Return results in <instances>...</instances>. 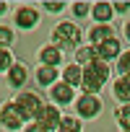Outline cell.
<instances>
[{
  "instance_id": "obj_17",
  "label": "cell",
  "mask_w": 130,
  "mask_h": 132,
  "mask_svg": "<svg viewBox=\"0 0 130 132\" xmlns=\"http://www.w3.org/2000/svg\"><path fill=\"white\" fill-rule=\"evenodd\" d=\"M94 60H96V47H91V44H86V42L73 52V62L81 65V68H86V65L94 62Z\"/></svg>"
},
{
  "instance_id": "obj_7",
  "label": "cell",
  "mask_w": 130,
  "mask_h": 132,
  "mask_svg": "<svg viewBox=\"0 0 130 132\" xmlns=\"http://www.w3.org/2000/svg\"><path fill=\"white\" fill-rule=\"evenodd\" d=\"M29 80H31V68H29L26 62L16 60V62L11 65V70L5 73V83H8L13 91H21V88H26Z\"/></svg>"
},
{
  "instance_id": "obj_6",
  "label": "cell",
  "mask_w": 130,
  "mask_h": 132,
  "mask_svg": "<svg viewBox=\"0 0 130 132\" xmlns=\"http://www.w3.org/2000/svg\"><path fill=\"white\" fill-rule=\"evenodd\" d=\"M24 124L26 122H24L18 106L13 104V98H8V101L0 104V129H5V132H21Z\"/></svg>"
},
{
  "instance_id": "obj_25",
  "label": "cell",
  "mask_w": 130,
  "mask_h": 132,
  "mask_svg": "<svg viewBox=\"0 0 130 132\" xmlns=\"http://www.w3.org/2000/svg\"><path fill=\"white\" fill-rule=\"evenodd\" d=\"M112 11H114V16H125V13L130 11V0H114V3H112Z\"/></svg>"
},
{
  "instance_id": "obj_9",
  "label": "cell",
  "mask_w": 130,
  "mask_h": 132,
  "mask_svg": "<svg viewBox=\"0 0 130 132\" xmlns=\"http://www.w3.org/2000/svg\"><path fill=\"white\" fill-rule=\"evenodd\" d=\"M62 57H65V52H62L60 47H55L52 42H47V44H42V47L37 49V62H39V65H47V68H60V65H62Z\"/></svg>"
},
{
  "instance_id": "obj_21",
  "label": "cell",
  "mask_w": 130,
  "mask_h": 132,
  "mask_svg": "<svg viewBox=\"0 0 130 132\" xmlns=\"http://www.w3.org/2000/svg\"><path fill=\"white\" fill-rule=\"evenodd\" d=\"M13 42H16V29L0 23V49H11Z\"/></svg>"
},
{
  "instance_id": "obj_2",
  "label": "cell",
  "mask_w": 130,
  "mask_h": 132,
  "mask_svg": "<svg viewBox=\"0 0 130 132\" xmlns=\"http://www.w3.org/2000/svg\"><path fill=\"white\" fill-rule=\"evenodd\" d=\"M49 42L55 47H60L62 52H68V49H78L83 44V29L76 23V21H57L52 34H49Z\"/></svg>"
},
{
  "instance_id": "obj_10",
  "label": "cell",
  "mask_w": 130,
  "mask_h": 132,
  "mask_svg": "<svg viewBox=\"0 0 130 132\" xmlns=\"http://www.w3.org/2000/svg\"><path fill=\"white\" fill-rule=\"evenodd\" d=\"M112 36H117V29L112 23H94L86 29V44H91V47H99Z\"/></svg>"
},
{
  "instance_id": "obj_13",
  "label": "cell",
  "mask_w": 130,
  "mask_h": 132,
  "mask_svg": "<svg viewBox=\"0 0 130 132\" xmlns=\"http://www.w3.org/2000/svg\"><path fill=\"white\" fill-rule=\"evenodd\" d=\"M60 80L62 83H68L70 88H81V80H83V68L76 62H68V65H62V70H60Z\"/></svg>"
},
{
  "instance_id": "obj_1",
  "label": "cell",
  "mask_w": 130,
  "mask_h": 132,
  "mask_svg": "<svg viewBox=\"0 0 130 132\" xmlns=\"http://www.w3.org/2000/svg\"><path fill=\"white\" fill-rule=\"evenodd\" d=\"M112 78V65L104 62V60H94L83 68V80H81V93H99Z\"/></svg>"
},
{
  "instance_id": "obj_26",
  "label": "cell",
  "mask_w": 130,
  "mask_h": 132,
  "mask_svg": "<svg viewBox=\"0 0 130 132\" xmlns=\"http://www.w3.org/2000/svg\"><path fill=\"white\" fill-rule=\"evenodd\" d=\"M21 132H49V129H44V127H42L39 122H26Z\"/></svg>"
},
{
  "instance_id": "obj_3",
  "label": "cell",
  "mask_w": 130,
  "mask_h": 132,
  "mask_svg": "<svg viewBox=\"0 0 130 132\" xmlns=\"http://www.w3.org/2000/svg\"><path fill=\"white\" fill-rule=\"evenodd\" d=\"M13 104L18 106V111H21L24 122H34V119L39 117L42 106H44L42 96H39L37 91H29V88H21V91H16V93H13Z\"/></svg>"
},
{
  "instance_id": "obj_18",
  "label": "cell",
  "mask_w": 130,
  "mask_h": 132,
  "mask_svg": "<svg viewBox=\"0 0 130 132\" xmlns=\"http://www.w3.org/2000/svg\"><path fill=\"white\" fill-rule=\"evenodd\" d=\"M55 132H83V119H78L76 114H62Z\"/></svg>"
},
{
  "instance_id": "obj_23",
  "label": "cell",
  "mask_w": 130,
  "mask_h": 132,
  "mask_svg": "<svg viewBox=\"0 0 130 132\" xmlns=\"http://www.w3.org/2000/svg\"><path fill=\"white\" fill-rule=\"evenodd\" d=\"M42 8H44V13L60 16L65 8H68V3H62V0H42Z\"/></svg>"
},
{
  "instance_id": "obj_8",
  "label": "cell",
  "mask_w": 130,
  "mask_h": 132,
  "mask_svg": "<svg viewBox=\"0 0 130 132\" xmlns=\"http://www.w3.org/2000/svg\"><path fill=\"white\" fill-rule=\"evenodd\" d=\"M76 96H78L76 88H70L68 83H62V80H57L55 86H49V104H55V106H60V109L73 106Z\"/></svg>"
},
{
  "instance_id": "obj_4",
  "label": "cell",
  "mask_w": 130,
  "mask_h": 132,
  "mask_svg": "<svg viewBox=\"0 0 130 132\" xmlns=\"http://www.w3.org/2000/svg\"><path fill=\"white\" fill-rule=\"evenodd\" d=\"M73 111H76L78 119H83V122H94V119L102 117L104 104H102L99 93H78L76 101H73Z\"/></svg>"
},
{
  "instance_id": "obj_22",
  "label": "cell",
  "mask_w": 130,
  "mask_h": 132,
  "mask_svg": "<svg viewBox=\"0 0 130 132\" xmlns=\"http://www.w3.org/2000/svg\"><path fill=\"white\" fill-rule=\"evenodd\" d=\"M114 70H117V75H127L130 78V49H122V54L114 62Z\"/></svg>"
},
{
  "instance_id": "obj_20",
  "label": "cell",
  "mask_w": 130,
  "mask_h": 132,
  "mask_svg": "<svg viewBox=\"0 0 130 132\" xmlns=\"http://www.w3.org/2000/svg\"><path fill=\"white\" fill-rule=\"evenodd\" d=\"M68 8H70V13H73V18H76V21H81V18H89V16H91V3H86V0H76V3H70Z\"/></svg>"
},
{
  "instance_id": "obj_24",
  "label": "cell",
  "mask_w": 130,
  "mask_h": 132,
  "mask_svg": "<svg viewBox=\"0 0 130 132\" xmlns=\"http://www.w3.org/2000/svg\"><path fill=\"white\" fill-rule=\"evenodd\" d=\"M13 62H16V57H13L11 49H0V73L5 75V73L11 70V65H13Z\"/></svg>"
},
{
  "instance_id": "obj_15",
  "label": "cell",
  "mask_w": 130,
  "mask_h": 132,
  "mask_svg": "<svg viewBox=\"0 0 130 132\" xmlns=\"http://www.w3.org/2000/svg\"><path fill=\"white\" fill-rule=\"evenodd\" d=\"M91 18H94V23H112V18H114L112 3L109 0H96V3H91Z\"/></svg>"
},
{
  "instance_id": "obj_16",
  "label": "cell",
  "mask_w": 130,
  "mask_h": 132,
  "mask_svg": "<svg viewBox=\"0 0 130 132\" xmlns=\"http://www.w3.org/2000/svg\"><path fill=\"white\" fill-rule=\"evenodd\" d=\"M112 96L117 104H130V78L127 75H117L112 80Z\"/></svg>"
},
{
  "instance_id": "obj_11",
  "label": "cell",
  "mask_w": 130,
  "mask_h": 132,
  "mask_svg": "<svg viewBox=\"0 0 130 132\" xmlns=\"http://www.w3.org/2000/svg\"><path fill=\"white\" fill-rule=\"evenodd\" d=\"M122 49H125L122 39H120V36H112V39H107L104 44H99V47H96V57L112 65V62H117V57L122 54Z\"/></svg>"
},
{
  "instance_id": "obj_14",
  "label": "cell",
  "mask_w": 130,
  "mask_h": 132,
  "mask_svg": "<svg viewBox=\"0 0 130 132\" xmlns=\"http://www.w3.org/2000/svg\"><path fill=\"white\" fill-rule=\"evenodd\" d=\"M34 80L39 83V88H49L60 80V68H47V65H37L34 70Z\"/></svg>"
},
{
  "instance_id": "obj_12",
  "label": "cell",
  "mask_w": 130,
  "mask_h": 132,
  "mask_svg": "<svg viewBox=\"0 0 130 132\" xmlns=\"http://www.w3.org/2000/svg\"><path fill=\"white\" fill-rule=\"evenodd\" d=\"M60 119H62V111H60V106H55V104H44L42 106V111H39V117L34 119V122H39L44 129H49V132H55L57 129V124H60Z\"/></svg>"
},
{
  "instance_id": "obj_19",
  "label": "cell",
  "mask_w": 130,
  "mask_h": 132,
  "mask_svg": "<svg viewBox=\"0 0 130 132\" xmlns=\"http://www.w3.org/2000/svg\"><path fill=\"white\" fill-rule=\"evenodd\" d=\"M114 122L120 129H130V104H117L114 109Z\"/></svg>"
},
{
  "instance_id": "obj_27",
  "label": "cell",
  "mask_w": 130,
  "mask_h": 132,
  "mask_svg": "<svg viewBox=\"0 0 130 132\" xmlns=\"http://www.w3.org/2000/svg\"><path fill=\"white\" fill-rule=\"evenodd\" d=\"M122 36H125V42L130 44V18H125V23H122Z\"/></svg>"
},
{
  "instance_id": "obj_28",
  "label": "cell",
  "mask_w": 130,
  "mask_h": 132,
  "mask_svg": "<svg viewBox=\"0 0 130 132\" xmlns=\"http://www.w3.org/2000/svg\"><path fill=\"white\" fill-rule=\"evenodd\" d=\"M8 8H11V3H5V0H0V18H3V16L8 13Z\"/></svg>"
},
{
  "instance_id": "obj_29",
  "label": "cell",
  "mask_w": 130,
  "mask_h": 132,
  "mask_svg": "<svg viewBox=\"0 0 130 132\" xmlns=\"http://www.w3.org/2000/svg\"><path fill=\"white\" fill-rule=\"evenodd\" d=\"M120 132H130V129H120Z\"/></svg>"
},
{
  "instance_id": "obj_5",
  "label": "cell",
  "mask_w": 130,
  "mask_h": 132,
  "mask_svg": "<svg viewBox=\"0 0 130 132\" xmlns=\"http://www.w3.org/2000/svg\"><path fill=\"white\" fill-rule=\"evenodd\" d=\"M42 21V11L39 5H31V3H21L18 8H13V29H21V31H34Z\"/></svg>"
}]
</instances>
